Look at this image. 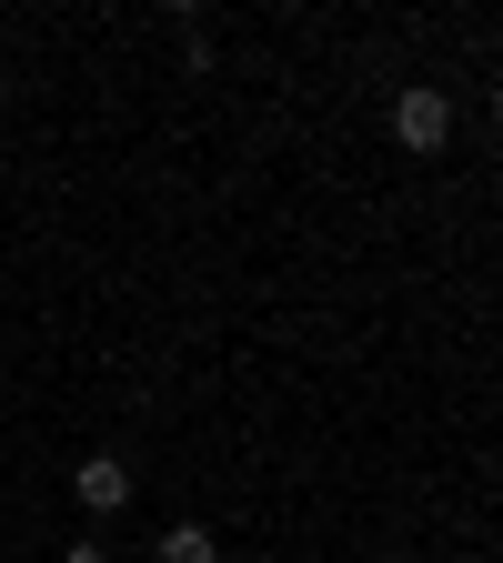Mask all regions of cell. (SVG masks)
Here are the masks:
<instances>
[{"instance_id":"obj_5","label":"cell","mask_w":503,"mask_h":563,"mask_svg":"<svg viewBox=\"0 0 503 563\" xmlns=\"http://www.w3.org/2000/svg\"><path fill=\"white\" fill-rule=\"evenodd\" d=\"M0 111H11V91H0Z\"/></svg>"},{"instance_id":"obj_2","label":"cell","mask_w":503,"mask_h":563,"mask_svg":"<svg viewBox=\"0 0 503 563\" xmlns=\"http://www.w3.org/2000/svg\"><path fill=\"white\" fill-rule=\"evenodd\" d=\"M70 493H81V514H91V523H111V514L131 504V463H121V453H91L81 473H70Z\"/></svg>"},{"instance_id":"obj_4","label":"cell","mask_w":503,"mask_h":563,"mask_svg":"<svg viewBox=\"0 0 503 563\" xmlns=\"http://www.w3.org/2000/svg\"><path fill=\"white\" fill-rule=\"evenodd\" d=\"M61 563H111V543H101V533H81V543L61 553Z\"/></svg>"},{"instance_id":"obj_1","label":"cell","mask_w":503,"mask_h":563,"mask_svg":"<svg viewBox=\"0 0 503 563\" xmlns=\"http://www.w3.org/2000/svg\"><path fill=\"white\" fill-rule=\"evenodd\" d=\"M393 141H403V152H444V141H453V91L413 81V91L393 101Z\"/></svg>"},{"instance_id":"obj_3","label":"cell","mask_w":503,"mask_h":563,"mask_svg":"<svg viewBox=\"0 0 503 563\" xmlns=\"http://www.w3.org/2000/svg\"><path fill=\"white\" fill-rule=\"evenodd\" d=\"M162 563H211V533H201V523H172V533H162Z\"/></svg>"}]
</instances>
